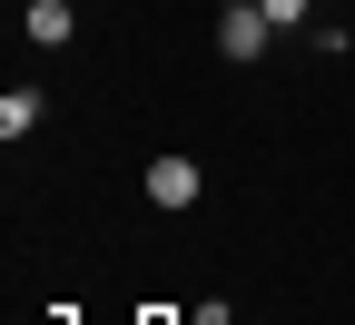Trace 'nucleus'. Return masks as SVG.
Masks as SVG:
<instances>
[{"label":"nucleus","instance_id":"nucleus-1","mask_svg":"<svg viewBox=\"0 0 355 325\" xmlns=\"http://www.w3.org/2000/svg\"><path fill=\"white\" fill-rule=\"evenodd\" d=\"M266 39H277V20L257 10V0H227V10H217V60H266Z\"/></svg>","mask_w":355,"mask_h":325},{"label":"nucleus","instance_id":"nucleus-7","mask_svg":"<svg viewBox=\"0 0 355 325\" xmlns=\"http://www.w3.org/2000/svg\"><path fill=\"white\" fill-rule=\"evenodd\" d=\"M198 325H237V306H198Z\"/></svg>","mask_w":355,"mask_h":325},{"label":"nucleus","instance_id":"nucleus-2","mask_svg":"<svg viewBox=\"0 0 355 325\" xmlns=\"http://www.w3.org/2000/svg\"><path fill=\"white\" fill-rule=\"evenodd\" d=\"M198 158H148V207H198Z\"/></svg>","mask_w":355,"mask_h":325},{"label":"nucleus","instance_id":"nucleus-3","mask_svg":"<svg viewBox=\"0 0 355 325\" xmlns=\"http://www.w3.org/2000/svg\"><path fill=\"white\" fill-rule=\"evenodd\" d=\"M20 30L40 39V50H69V30H79V10H69V0H30V10H20Z\"/></svg>","mask_w":355,"mask_h":325},{"label":"nucleus","instance_id":"nucleus-5","mask_svg":"<svg viewBox=\"0 0 355 325\" xmlns=\"http://www.w3.org/2000/svg\"><path fill=\"white\" fill-rule=\"evenodd\" d=\"M257 10L277 20V30H316V0H257Z\"/></svg>","mask_w":355,"mask_h":325},{"label":"nucleus","instance_id":"nucleus-8","mask_svg":"<svg viewBox=\"0 0 355 325\" xmlns=\"http://www.w3.org/2000/svg\"><path fill=\"white\" fill-rule=\"evenodd\" d=\"M20 10H30V0H20Z\"/></svg>","mask_w":355,"mask_h":325},{"label":"nucleus","instance_id":"nucleus-6","mask_svg":"<svg viewBox=\"0 0 355 325\" xmlns=\"http://www.w3.org/2000/svg\"><path fill=\"white\" fill-rule=\"evenodd\" d=\"M139 325H198V315H178V306H148V315H139Z\"/></svg>","mask_w":355,"mask_h":325},{"label":"nucleus","instance_id":"nucleus-4","mask_svg":"<svg viewBox=\"0 0 355 325\" xmlns=\"http://www.w3.org/2000/svg\"><path fill=\"white\" fill-rule=\"evenodd\" d=\"M30 128H40V89H10V99H0V138H10V148H20Z\"/></svg>","mask_w":355,"mask_h":325}]
</instances>
